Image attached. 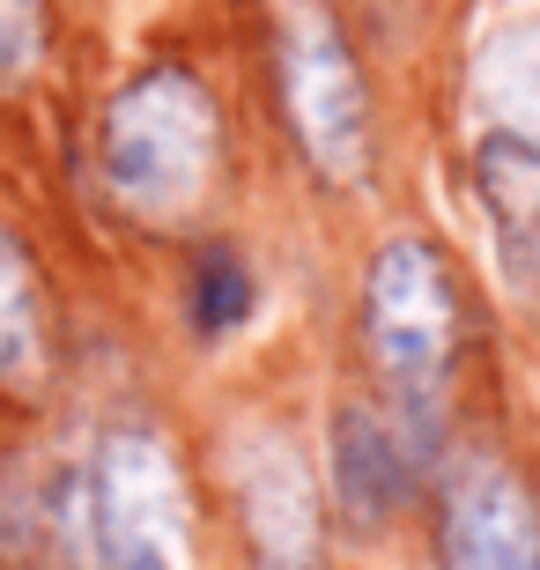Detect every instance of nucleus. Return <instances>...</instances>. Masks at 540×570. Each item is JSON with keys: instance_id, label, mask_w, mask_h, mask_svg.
<instances>
[{"instance_id": "12", "label": "nucleus", "mask_w": 540, "mask_h": 570, "mask_svg": "<svg viewBox=\"0 0 540 570\" xmlns=\"http://www.w3.org/2000/svg\"><path fill=\"white\" fill-rule=\"evenodd\" d=\"M45 60V0H0V97H16Z\"/></svg>"}, {"instance_id": "3", "label": "nucleus", "mask_w": 540, "mask_h": 570, "mask_svg": "<svg viewBox=\"0 0 540 570\" xmlns=\"http://www.w3.org/2000/svg\"><path fill=\"white\" fill-rule=\"evenodd\" d=\"M459 326H467V312H459V282H452V267H444V253L422 245V237L377 245L371 275H363V348H371L385 385H393L415 415L444 393V379H452Z\"/></svg>"}, {"instance_id": "2", "label": "nucleus", "mask_w": 540, "mask_h": 570, "mask_svg": "<svg viewBox=\"0 0 540 570\" xmlns=\"http://www.w3.org/2000/svg\"><path fill=\"white\" fill-rule=\"evenodd\" d=\"M89 570H193L186 474L156 430H111L82 482Z\"/></svg>"}, {"instance_id": "6", "label": "nucleus", "mask_w": 540, "mask_h": 570, "mask_svg": "<svg viewBox=\"0 0 540 570\" xmlns=\"http://www.w3.org/2000/svg\"><path fill=\"white\" fill-rule=\"evenodd\" d=\"M444 570H540V504L519 466L474 452L444 474Z\"/></svg>"}, {"instance_id": "10", "label": "nucleus", "mask_w": 540, "mask_h": 570, "mask_svg": "<svg viewBox=\"0 0 540 570\" xmlns=\"http://www.w3.org/2000/svg\"><path fill=\"white\" fill-rule=\"evenodd\" d=\"M474 105L481 134L540 141V22H511L474 52Z\"/></svg>"}, {"instance_id": "11", "label": "nucleus", "mask_w": 540, "mask_h": 570, "mask_svg": "<svg viewBox=\"0 0 540 570\" xmlns=\"http://www.w3.org/2000/svg\"><path fill=\"white\" fill-rule=\"evenodd\" d=\"M252 304H259V282H252V267L229 245H208V253L193 259V289H186V312H193V334H237L252 318Z\"/></svg>"}, {"instance_id": "1", "label": "nucleus", "mask_w": 540, "mask_h": 570, "mask_svg": "<svg viewBox=\"0 0 540 570\" xmlns=\"http://www.w3.org/2000/svg\"><path fill=\"white\" fill-rule=\"evenodd\" d=\"M97 178L141 230H186L223 178V105L193 67H141L105 105Z\"/></svg>"}, {"instance_id": "8", "label": "nucleus", "mask_w": 540, "mask_h": 570, "mask_svg": "<svg viewBox=\"0 0 540 570\" xmlns=\"http://www.w3.org/2000/svg\"><path fill=\"white\" fill-rule=\"evenodd\" d=\"M474 193L489 208L497 253L526 296H540V141H511V134H481L474 148Z\"/></svg>"}, {"instance_id": "7", "label": "nucleus", "mask_w": 540, "mask_h": 570, "mask_svg": "<svg viewBox=\"0 0 540 570\" xmlns=\"http://www.w3.org/2000/svg\"><path fill=\"white\" fill-rule=\"evenodd\" d=\"M408 489H415V460H408L400 423L377 415V407H341L333 415V497H341V519L355 533L393 527Z\"/></svg>"}, {"instance_id": "9", "label": "nucleus", "mask_w": 540, "mask_h": 570, "mask_svg": "<svg viewBox=\"0 0 540 570\" xmlns=\"http://www.w3.org/2000/svg\"><path fill=\"white\" fill-rule=\"evenodd\" d=\"M52 385V296L22 230L0 223V393L38 401Z\"/></svg>"}, {"instance_id": "5", "label": "nucleus", "mask_w": 540, "mask_h": 570, "mask_svg": "<svg viewBox=\"0 0 540 570\" xmlns=\"http://www.w3.org/2000/svg\"><path fill=\"white\" fill-rule=\"evenodd\" d=\"M229 497L252 570H326V497L296 438L252 423L229 438Z\"/></svg>"}, {"instance_id": "4", "label": "nucleus", "mask_w": 540, "mask_h": 570, "mask_svg": "<svg viewBox=\"0 0 540 570\" xmlns=\"http://www.w3.org/2000/svg\"><path fill=\"white\" fill-rule=\"evenodd\" d=\"M274 67H282V111H289L304 164L326 186H363L371 178V89H363V67H355L326 0L282 8Z\"/></svg>"}]
</instances>
